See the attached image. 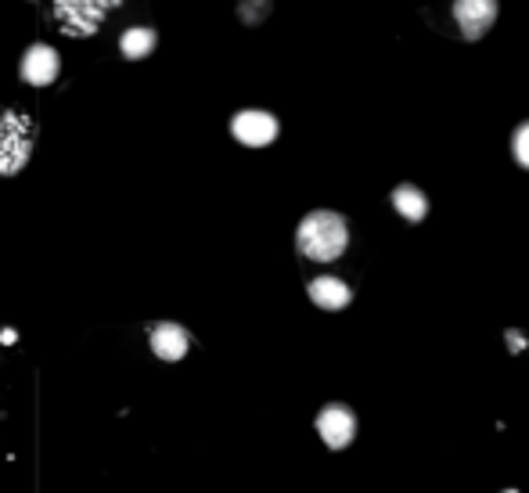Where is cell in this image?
I'll list each match as a JSON object with an SVG mask.
<instances>
[{"label":"cell","instance_id":"6da1fadb","mask_svg":"<svg viewBox=\"0 0 529 493\" xmlns=\"http://www.w3.org/2000/svg\"><path fill=\"white\" fill-rule=\"evenodd\" d=\"M296 245L306 260L332 263L339 260L346 245H350V227L339 213L332 209H314L310 216H303V224L296 231Z\"/></svg>","mask_w":529,"mask_h":493},{"label":"cell","instance_id":"7a4b0ae2","mask_svg":"<svg viewBox=\"0 0 529 493\" xmlns=\"http://www.w3.org/2000/svg\"><path fill=\"white\" fill-rule=\"evenodd\" d=\"M33 152V123L18 112L0 116V177H11L29 162Z\"/></svg>","mask_w":529,"mask_h":493},{"label":"cell","instance_id":"3957f363","mask_svg":"<svg viewBox=\"0 0 529 493\" xmlns=\"http://www.w3.org/2000/svg\"><path fill=\"white\" fill-rule=\"evenodd\" d=\"M116 4L119 0H54V18H58L62 33L90 36L98 33V26Z\"/></svg>","mask_w":529,"mask_h":493},{"label":"cell","instance_id":"277c9868","mask_svg":"<svg viewBox=\"0 0 529 493\" xmlns=\"http://www.w3.org/2000/svg\"><path fill=\"white\" fill-rule=\"evenodd\" d=\"M231 134L242 144H249V148H263V144L278 137V119L270 112H260V108H245V112H238L231 119Z\"/></svg>","mask_w":529,"mask_h":493},{"label":"cell","instance_id":"5b68a950","mask_svg":"<svg viewBox=\"0 0 529 493\" xmlns=\"http://www.w3.org/2000/svg\"><path fill=\"white\" fill-rule=\"evenodd\" d=\"M317 432H321V440L332 450H342V447H350L353 436H357V418H353L350 407L328 404L317 414Z\"/></svg>","mask_w":529,"mask_h":493},{"label":"cell","instance_id":"8992f818","mask_svg":"<svg viewBox=\"0 0 529 493\" xmlns=\"http://www.w3.org/2000/svg\"><path fill=\"white\" fill-rule=\"evenodd\" d=\"M58 69H62V58L47 44H33L22 54V65H18V72H22V80L29 87H47V83H54L58 80Z\"/></svg>","mask_w":529,"mask_h":493},{"label":"cell","instance_id":"52a82bcc","mask_svg":"<svg viewBox=\"0 0 529 493\" xmlns=\"http://www.w3.org/2000/svg\"><path fill=\"white\" fill-rule=\"evenodd\" d=\"M454 18H458L461 33H465L468 40H479L486 29L494 26L497 0H454Z\"/></svg>","mask_w":529,"mask_h":493},{"label":"cell","instance_id":"ba28073f","mask_svg":"<svg viewBox=\"0 0 529 493\" xmlns=\"http://www.w3.org/2000/svg\"><path fill=\"white\" fill-rule=\"evenodd\" d=\"M188 346H191V339L180 324L162 321V324H155L152 328V353L159 360H170L173 364V360H180L184 353H188Z\"/></svg>","mask_w":529,"mask_h":493},{"label":"cell","instance_id":"9c48e42d","mask_svg":"<svg viewBox=\"0 0 529 493\" xmlns=\"http://www.w3.org/2000/svg\"><path fill=\"white\" fill-rule=\"evenodd\" d=\"M306 292H310V299H314L321 310H342V306H350V299H353L350 285L339 278H314Z\"/></svg>","mask_w":529,"mask_h":493},{"label":"cell","instance_id":"30bf717a","mask_svg":"<svg viewBox=\"0 0 529 493\" xmlns=\"http://www.w3.org/2000/svg\"><path fill=\"white\" fill-rule=\"evenodd\" d=\"M155 44H159V36H155V29H148V26H134L119 36V51H123V58H130V62L148 58V54L155 51Z\"/></svg>","mask_w":529,"mask_h":493},{"label":"cell","instance_id":"8fae6325","mask_svg":"<svg viewBox=\"0 0 529 493\" xmlns=\"http://www.w3.org/2000/svg\"><path fill=\"white\" fill-rule=\"evenodd\" d=\"M393 206L396 213L404 216V220H411V224H418L425 213H429V202H425V195L414 184H400V188L393 191Z\"/></svg>","mask_w":529,"mask_h":493},{"label":"cell","instance_id":"7c38bea8","mask_svg":"<svg viewBox=\"0 0 529 493\" xmlns=\"http://www.w3.org/2000/svg\"><path fill=\"white\" fill-rule=\"evenodd\" d=\"M270 0H238V18H242L245 26H260L263 18L270 15Z\"/></svg>","mask_w":529,"mask_h":493},{"label":"cell","instance_id":"4fadbf2b","mask_svg":"<svg viewBox=\"0 0 529 493\" xmlns=\"http://www.w3.org/2000/svg\"><path fill=\"white\" fill-rule=\"evenodd\" d=\"M515 159H519V166H526L529 170V123H522L519 130H515Z\"/></svg>","mask_w":529,"mask_h":493},{"label":"cell","instance_id":"5bb4252c","mask_svg":"<svg viewBox=\"0 0 529 493\" xmlns=\"http://www.w3.org/2000/svg\"><path fill=\"white\" fill-rule=\"evenodd\" d=\"M508 342H512V350H522L526 342H522V335L519 332H508Z\"/></svg>","mask_w":529,"mask_h":493},{"label":"cell","instance_id":"9a60e30c","mask_svg":"<svg viewBox=\"0 0 529 493\" xmlns=\"http://www.w3.org/2000/svg\"><path fill=\"white\" fill-rule=\"evenodd\" d=\"M508 493H515V490H508Z\"/></svg>","mask_w":529,"mask_h":493}]
</instances>
